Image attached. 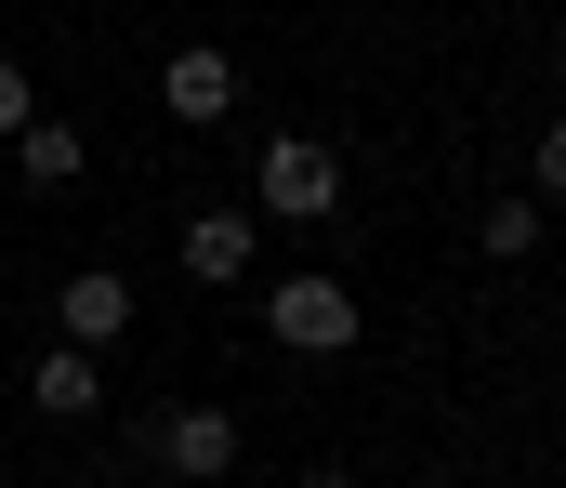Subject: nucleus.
<instances>
[{"label":"nucleus","mask_w":566,"mask_h":488,"mask_svg":"<svg viewBox=\"0 0 566 488\" xmlns=\"http://www.w3.org/2000/svg\"><path fill=\"white\" fill-rule=\"evenodd\" d=\"M251 211H277V225H329V211H343V146H316V133H264V146H251Z\"/></svg>","instance_id":"nucleus-1"},{"label":"nucleus","mask_w":566,"mask_h":488,"mask_svg":"<svg viewBox=\"0 0 566 488\" xmlns=\"http://www.w3.org/2000/svg\"><path fill=\"white\" fill-rule=\"evenodd\" d=\"M264 330H277L290 356H356V291L303 264V278H277V291H264Z\"/></svg>","instance_id":"nucleus-2"},{"label":"nucleus","mask_w":566,"mask_h":488,"mask_svg":"<svg viewBox=\"0 0 566 488\" xmlns=\"http://www.w3.org/2000/svg\"><path fill=\"white\" fill-rule=\"evenodd\" d=\"M133 436H145V463H171V476H198V488L238 476V423L224 409H145Z\"/></svg>","instance_id":"nucleus-3"},{"label":"nucleus","mask_w":566,"mask_h":488,"mask_svg":"<svg viewBox=\"0 0 566 488\" xmlns=\"http://www.w3.org/2000/svg\"><path fill=\"white\" fill-rule=\"evenodd\" d=\"M158 106H171L185 133H211V120H238V53H224V40H185V53L158 66Z\"/></svg>","instance_id":"nucleus-4"},{"label":"nucleus","mask_w":566,"mask_h":488,"mask_svg":"<svg viewBox=\"0 0 566 488\" xmlns=\"http://www.w3.org/2000/svg\"><path fill=\"white\" fill-rule=\"evenodd\" d=\"M53 318H66V343L93 356V343H119V330H133V278H119V264H80V278L53 291Z\"/></svg>","instance_id":"nucleus-5"},{"label":"nucleus","mask_w":566,"mask_h":488,"mask_svg":"<svg viewBox=\"0 0 566 488\" xmlns=\"http://www.w3.org/2000/svg\"><path fill=\"white\" fill-rule=\"evenodd\" d=\"M251 251H264V225H251V211H198V225H185V278H198V291H238V278H251Z\"/></svg>","instance_id":"nucleus-6"},{"label":"nucleus","mask_w":566,"mask_h":488,"mask_svg":"<svg viewBox=\"0 0 566 488\" xmlns=\"http://www.w3.org/2000/svg\"><path fill=\"white\" fill-rule=\"evenodd\" d=\"M27 396H40V423H93V409H106V370H93L80 343H53V356L27 370Z\"/></svg>","instance_id":"nucleus-7"},{"label":"nucleus","mask_w":566,"mask_h":488,"mask_svg":"<svg viewBox=\"0 0 566 488\" xmlns=\"http://www.w3.org/2000/svg\"><path fill=\"white\" fill-rule=\"evenodd\" d=\"M13 172H27V185H80V172H93V133H80V120H27V133H13Z\"/></svg>","instance_id":"nucleus-8"},{"label":"nucleus","mask_w":566,"mask_h":488,"mask_svg":"<svg viewBox=\"0 0 566 488\" xmlns=\"http://www.w3.org/2000/svg\"><path fill=\"white\" fill-rule=\"evenodd\" d=\"M474 251H488V264H527V251H541V198H527V185H514V198H488Z\"/></svg>","instance_id":"nucleus-9"},{"label":"nucleus","mask_w":566,"mask_h":488,"mask_svg":"<svg viewBox=\"0 0 566 488\" xmlns=\"http://www.w3.org/2000/svg\"><path fill=\"white\" fill-rule=\"evenodd\" d=\"M27 120H40V80H27V66H13V53H0V146H13V133H27Z\"/></svg>","instance_id":"nucleus-10"},{"label":"nucleus","mask_w":566,"mask_h":488,"mask_svg":"<svg viewBox=\"0 0 566 488\" xmlns=\"http://www.w3.org/2000/svg\"><path fill=\"white\" fill-rule=\"evenodd\" d=\"M527 198H566V120L541 133V146H527Z\"/></svg>","instance_id":"nucleus-11"},{"label":"nucleus","mask_w":566,"mask_h":488,"mask_svg":"<svg viewBox=\"0 0 566 488\" xmlns=\"http://www.w3.org/2000/svg\"><path fill=\"white\" fill-rule=\"evenodd\" d=\"M303 488H356V476H343V463H303Z\"/></svg>","instance_id":"nucleus-12"},{"label":"nucleus","mask_w":566,"mask_h":488,"mask_svg":"<svg viewBox=\"0 0 566 488\" xmlns=\"http://www.w3.org/2000/svg\"><path fill=\"white\" fill-rule=\"evenodd\" d=\"M409 488H434V476H409Z\"/></svg>","instance_id":"nucleus-13"}]
</instances>
